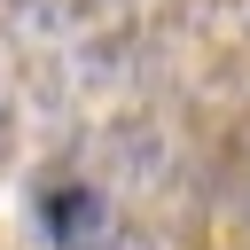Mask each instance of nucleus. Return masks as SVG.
Returning a JSON list of instances; mask_svg holds the SVG:
<instances>
[{"instance_id": "f257e3e1", "label": "nucleus", "mask_w": 250, "mask_h": 250, "mask_svg": "<svg viewBox=\"0 0 250 250\" xmlns=\"http://www.w3.org/2000/svg\"><path fill=\"white\" fill-rule=\"evenodd\" d=\"M39 219H47V234H55L62 250H102V242H109V203H102L94 188H78V180L47 188Z\"/></svg>"}]
</instances>
